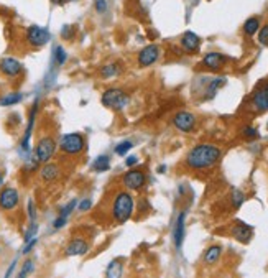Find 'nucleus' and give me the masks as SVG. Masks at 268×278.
I'll return each instance as SVG.
<instances>
[{"label": "nucleus", "instance_id": "f257e3e1", "mask_svg": "<svg viewBox=\"0 0 268 278\" xmlns=\"http://www.w3.org/2000/svg\"><path fill=\"white\" fill-rule=\"evenodd\" d=\"M221 155L222 150L219 147L212 145V143H199L189 150L188 156H186V167L198 170V171L209 170L221 160Z\"/></svg>", "mask_w": 268, "mask_h": 278}, {"label": "nucleus", "instance_id": "f03ea898", "mask_svg": "<svg viewBox=\"0 0 268 278\" xmlns=\"http://www.w3.org/2000/svg\"><path fill=\"white\" fill-rule=\"evenodd\" d=\"M134 209H135V203L130 192H127V190L117 191L115 198L112 201V213H111L113 221L117 224L127 222L134 216Z\"/></svg>", "mask_w": 268, "mask_h": 278}, {"label": "nucleus", "instance_id": "7ed1b4c3", "mask_svg": "<svg viewBox=\"0 0 268 278\" xmlns=\"http://www.w3.org/2000/svg\"><path fill=\"white\" fill-rule=\"evenodd\" d=\"M129 101H130L129 94L120 87H109L102 92V96H101L102 106H106L107 109H111L113 112L124 110L127 107V104H129Z\"/></svg>", "mask_w": 268, "mask_h": 278}, {"label": "nucleus", "instance_id": "20e7f679", "mask_svg": "<svg viewBox=\"0 0 268 278\" xmlns=\"http://www.w3.org/2000/svg\"><path fill=\"white\" fill-rule=\"evenodd\" d=\"M60 150L66 156H78L86 150V138L83 133L71 132L60 138Z\"/></svg>", "mask_w": 268, "mask_h": 278}, {"label": "nucleus", "instance_id": "39448f33", "mask_svg": "<svg viewBox=\"0 0 268 278\" xmlns=\"http://www.w3.org/2000/svg\"><path fill=\"white\" fill-rule=\"evenodd\" d=\"M56 149H58L56 140H54L51 135H43L36 142L33 156L40 163H48V161H51L53 156L56 155Z\"/></svg>", "mask_w": 268, "mask_h": 278}, {"label": "nucleus", "instance_id": "423d86ee", "mask_svg": "<svg viewBox=\"0 0 268 278\" xmlns=\"http://www.w3.org/2000/svg\"><path fill=\"white\" fill-rule=\"evenodd\" d=\"M147 183V174L142 170H135L130 168L129 171H125L122 174V185H124L127 190L132 191H140Z\"/></svg>", "mask_w": 268, "mask_h": 278}, {"label": "nucleus", "instance_id": "0eeeda50", "mask_svg": "<svg viewBox=\"0 0 268 278\" xmlns=\"http://www.w3.org/2000/svg\"><path fill=\"white\" fill-rule=\"evenodd\" d=\"M38 104H40L38 99H35L33 106H31V109H30V117H28V124H26L23 138H22V142H20V150H22V153H23L25 158H31V155H30V138H31V133H33L36 112H38Z\"/></svg>", "mask_w": 268, "mask_h": 278}, {"label": "nucleus", "instance_id": "6e6552de", "mask_svg": "<svg viewBox=\"0 0 268 278\" xmlns=\"http://www.w3.org/2000/svg\"><path fill=\"white\" fill-rule=\"evenodd\" d=\"M25 38H26V43L33 48H42L45 46L48 42H49V31L46 28H42L38 25H31L26 28V33H25Z\"/></svg>", "mask_w": 268, "mask_h": 278}, {"label": "nucleus", "instance_id": "1a4fd4ad", "mask_svg": "<svg viewBox=\"0 0 268 278\" xmlns=\"http://www.w3.org/2000/svg\"><path fill=\"white\" fill-rule=\"evenodd\" d=\"M20 203V194L15 188H3L0 191V209L2 211H15Z\"/></svg>", "mask_w": 268, "mask_h": 278}, {"label": "nucleus", "instance_id": "9d476101", "mask_svg": "<svg viewBox=\"0 0 268 278\" xmlns=\"http://www.w3.org/2000/svg\"><path fill=\"white\" fill-rule=\"evenodd\" d=\"M173 125L179 132H184V133L193 132L194 127H196V117H194V114H191L188 110H181L175 115Z\"/></svg>", "mask_w": 268, "mask_h": 278}, {"label": "nucleus", "instance_id": "9b49d317", "mask_svg": "<svg viewBox=\"0 0 268 278\" xmlns=\"http://www.w3.org/2000/svg\"><path fill=\"white\" fill-rule=\"evenodd\" d=\"M158 58H160V48H158L156 44H148V46H145L143 50L138 53L137 63L140 68H148V66L155 64Z\"/></svg>", "mask_w": 268, "mask_h": 278}, {"label": "nucleus", "instance_id": "f8f14e48", "mask_svg": "<svg viewBox=\"0 0 268 278\" xmlns=\"http://www.w3.org/2000/svg\"><path fill=\"white\" fill-rule=\"evenodd\" d=\"M22 71H23V66L17 58L5 56L0 60V73L7 76V78H17V76H20Z\"/></svg>", "mask_w": 268, "mask_h": 278}, {"label": "nucleus", "instance_id": "ddd939ff", "mask_svg": "<svg viewBox=\"0 0 268 278\" xmlns=\"http://www.w3.org/2000/svg\"><path fill=\"white\" fill-rule=\"evenodd\" d=\"M252 106L257 112H268V83L252 96Z\"/></svg>", "mask_w": 268, "mask_h": 278}, {"label": "nucleus", "instance_id": "4468645a", "mask_svg": "<svg viewBox=\"0 0 268 278\" xmlns=\"http://www.w3.org/2000/svg\"><path fill=\"white\" fill-rule=\"evenodd\" d=\"M89 250V242L83 239V237H76V239L69 240L66 245V255L67 257H74V255H84Z\"/></svg>", "mask_w": 268, "mask_h": 278}, {"label": "nucleus", "instance_id": "2eb2a0df", "mask_svg": "<svg viewBox=\"0 0 268 278\" xmlns=\"http://www.w3.org/2000/svg\"><path fill=\"white\" fill-rule=\"evenodd\" d=\"M60 176H61L60 167H58L56 163H51V161L45 163L42 170H40V178H42L45 183H53L56 181V179H60Z\"/></svg>", "mask_w": 268, "mask_h": 278}, {"label": "nucleus", "instance_id": "dca6fc26", "mask_svg": "<svg viewBox=\"0 0 268 278\" xmlns=\"http://www.w3.org/2000/svg\"><path fill=\"white\" fill-rule=\"evenodd\" d=\"M76 206H78V201H76V199H71L66 206H63L61 211H60V214H58V217L54 219L53 227H54V229H61V227H65V226H66V222H67V217H69L71 214H72V211L76 209Z\"/></svg>", "mask_w": 268, "mask_h": 278}, {"label": "nucleus", "instance_id": "f3484780", "mask_svg": "<svg viewBox=\"0 0 268 278\" xmlns=\"http://www.w3.org/2000/svg\"><path fill=\"white\" fill-rule=\"evenodd\" d=\"M225 63V56L221 55V53H207L206 56L202 58V66L211 71H217L224 66Z\"/></svg>", "mask_w": 268, "mask_h": 278}, {"label": "nucleus", "instance_id": "a211bd4d", "mask_svg": "<svg viewBox=\"0 0 268 278\" xmlns=\"http://www.w3.org/2000/svg\"><path fill=\"white\" fill-rule=\"evenodd\" d=\"M199 44H201V40L194 31H186L183 38H181V46L188 53H196L199 50Z\"/></svg>", "mask_w": 268, "mask_h": 278}, {"label": "nucleus", "instance_id": "6ab92c4d", "mask_svg": "<svg viewBox=\"0 0 268 278\" xmlns=\"http://www.w3.org/2000/svg\"><path fill=\"white\" fill-rule=\"evenodd\" d=\"M252 234H253V229L244 222H237L232 229V235L239 242H242V244H247V242L252 239Z\"/></svg>", "mask_w": 268, "mask_h": 278}, {"label": "nucleus", "instance_id": "aec40b11", "mask_svg": "<svg viewBox=\"0 0 268 278\" xmlns=\"http://www.w3.org/2000/svg\"><path fill=\"white\" fill-rule=\"evenodd\" d=\"M184 219H186V213H181L178 216V221H176V227H175V245L176 249H181L184 240Z\"/></svg>", "mask_w": 268, "mask_h": 278}, {"label": "nucleus", "instance_id": "412c9836", "mask_svg": "<svg viewBox=\"0 0 268 278\" xmlns=\"http://www.w3.org/2000/svg\"><path fill=\"white\" fill-rule=\"evenodd\" d=\"M92 170L97 173H106L111 170V156L109 155H99L92 161Z\"/></svg>", "mask_w": 268, "mask_h": 278}, {"label": "nucleus", "instance_id": "4be33fe9", "mask_svg": "<svg viewBox=\"0 0 268 278\" xmlns=\"http://www.w3.org/2000/svg\"><path fill=\"white\" fill-rule=\"evenodd\" d=\"M221 255H222L221 245H211V247L206 250V254H204V262L209 263V265H212V263H216L217 260L221 258Z\"/></svg>", "mask_w": 268, "mask_h": 278}, {"label": "nucleus", "instance_id": "5701e85b", "mask_svg": "<svg viewBox=\"0 0 268 278\" xmlns=\"http://www.w3.org/2000/svg\"><path fill=\"white\" fill-rule=\"evenodd\" d=\"M122 272H124V265H122L120 260H112L106 270V277L107 278H120Z\"/></svg>", "mask_w": 268, "mask_h": 278}, {"label": "nucleus", "instance_id": "b1692460", "mask_svg": "<svg viewBox=\"0 0 268 278\" xmlns=\"http://www.w3.org/2000/svg\"><path fill=\"white\" fill-rule=\"evenodd\" d=\"M122 73V68L119 63H111V64H106L104 68L101 69V76L104 79H109V78H115Z\"/></svg>", "mask_w": 268, "mask_h": 278}, {"label": "nucleus", "instance_id": "393cba45", "mask_svg": "<svg viewBox=\"0 0 268 278\" xmlns=\"http://www.w3.org/2000/svg\"><path fill=\"white\" fill-rule=\"evenodd\" d=\"M225 84V79L224 78H216L211 81V84L207 86V91L204 94V99H212V97L216 96V92L219 91L221 86H224Z\"/></svg>", "mask_w": 268, "mask_h": 278}, {"label": "nucleus", "instance_id": "a878e982", "mask_svg": "<svg viewBox=\"0 0 268 278\" xmlns=\"http://www.w3.org/2000/svg\"><path fill=\"white\" fill-rule=\"evenodd\" d=\"M22 99H23V94H22V92H10V94H5V96L0 97V106H2V107L15 106Z\"/></svg>", "mask_w": 268, "mask_h": 278}, {"label": "nucleus", "instance_id": "bb28decb", "mask_svg": "<svg viewBox=\"0 0 268 278\" xmlns=\"http://www.w3.org/2000/svg\"><path fill=\"white\" fill-rule=\"evenodd\" d=\"M258 30H260V19H257V17H252L244 23V33L248 35V37L255 35Z\"/></svg>", "mask_w": 268, "mask_h": 278}, {"label": "nucleus", "instance_id": "cd10ccee", "mask_svg": "<svg viewBox=\"0 0 268 278\" xmlns=\"http://www.w3.org/2000/svg\"><path fill=\"white\" fill-rule=\"evenodd\" d=\"M132 149H134V142H132V140H122V142H119L115 145L113 151H115V155H119V156H125Z\"/></svg>", "mask_w": 268, "mask_h": 278}, {"label": "nucleus", "instance_id": "c85d7f7f", "mask_svg": "<svg viewBox=\"0 0 268 278\" xmlns=\"http://www.w3.org/2000/svg\"><path fill=\"white\" fill-rule=\"evenodd\" d=\"M67 60V55H66V51H65V48L63 46H54V50H53V61L56 63L58 66H63L66 63Z\"/></svg>", "mask_w": 268, "mask_h": 278}, {"label": "nucleus", "instance_id": "c756f323", "mask_svg": "<svg viewBox=\"0 0 268 278\" xmlns=\"http://www.w3.org/2000/svg\"><path fill=\"white\" fill-rule=\"evenodd\" d=\"M35 270V262L31 258H28V260H25L23 262V265H22V270L18 272V275H17V278H28V275L31 272Z\"/></svg>", "mask_w": 268, "mask_h": 278}, {"label": "nucleus", "instance_id": "7c9ffc66", "mask_svg": "<svg viewBox=\"0 0 268 278\" xmlns=\"http://www.w3.org/2000/svg\"><path fill=\"white\" fill-rule=\"evenodd\" d=\"M258 43L263 44V46H268V23L258 30Z\"/></svg>", "mask_w": 268, "mask_h": 278}, {"label": "nucleus", "instance_id": "2f4dec72", "mask_svg": "<svg viewBox=\"0 0 268 278\" xmlns=\"http://www.w3.org/2000/svg\"><path fill=\"white\" fill-rule=\"evenodd\" d=\"M244 201H245L244 192L239 191V190H235V191L232 192V204H234V208H240V206L244 204Z\"/></svg>", "mask_w": 268, "mask_h": 278}, {"label": "nucleus", "instance_id": "473e14b6", "mask_svg": "<svg viewBox=\"0 0 268 278\" xmlns=\"http://www.w3.org/2000/svg\"><path fill=\"white\" fill-rule=\"evenodd\" d=\"M244 137L245 138H250V140H253V138L258 137V130L255 127H252V125H248V127L244 128Z\"/></svg>", "mask_w": 268, "mask_h": 278}, {"label": "nucleus", "instance_id": "72a5a7b5", "mask_svg": "<svg viewBox=\"0 0 268 278\" xmlns=\"http://www.w3.org/2000/svg\"><path fill=\"white\" fill-rule=\"evenodd\" d=\"M36 231H38V226H36V222H31L30 224V227H28V231H26V234H25V242H28L31 239H35V234H36Z\"/></svg>", "mask_w": 268, "mask_h": 278}, {"label": "nucleus", "instance_id": "f704fd0d", "mask_svg": "<svg viewBox=\"0 0 268 278\" xmlns=\"http://www.w3.org/2000/svg\"><path fill=\"white\" fill-rule=\"evenodd\" d=\"M94 7H95V12L97 13H106L107 12V0H95Z\"/></svg>", "mask_w": 268, "mask_h": 278}, {"label": "nucleus", "instance_id": "c9c22d12", "mask_svg": "<svg viewBox=\"0 0 268 278\" xmlns=\"http://www.w3.org/2000/svg\"><path fill=\"white\" fill-rule=\"evenodd\" d=\"M72 33H74V26H72V25H65V26H63L61 35H63V38H65V40H71Z\"/></svg>", "mask_w": 268, "mask_h": 278}, {"label": "nucleus", "instance_id": "e433bc0d", "mask_svg": "<svg viewBox=\"0 0 268 278\" xmlns=\"http://www.w3.org/2000/svg\"><path fill=\"white\" fill-rule=\"evenodd\" d=\"M28 216H30V222L36 221V209H35V204L31 199L28 201Z\"/></svg>", "mask_w": 268, "mask_h": 278}, {"label": "nucleus", "instance_id": "4c0bfd02", "mask_svg": "<svg viewBox=\"0 0 268 278\" xmlns=\"http://www.w3.org/2000/svg\"><path fill=\"white\" fill-rule=\"evenodd\" d=\"M137 163H138V156H135V155H129V156L125 158V167H127V168L135 167Z\"/></svg>", "mask_w": 268, "mask_h": 278}, {"label": "nucleus", "instance_id": "58836bf2", "mask_svg": "<svg viewBox=\"0 0 268 278\" xmlns=\"http://www.w3.org/2000/svg\"><path fill=\"white\" fill-rule=\"evenodd\" d=\"M36 242H38V240H36V237H35V239H31V240H28V242H26V247H23V250H22V254H25V255L28 254L30 250L33 249L35 245H36Z\"/></svg>", "mask_w": 268, "mask_h": 278}, {"label": "nucleus", "instance_id": "ea45409f", "mask_svg": "<svg viewBox=\"0 0 268 278\" xmlns=\"http://www.w3.org/2000/svg\"><path fill=\"white\" fill-rule=\"evenodd\" d=\"M15 267H17V260H13V262L10 263V267L7 268V273H5V277H3V278H10L13 275V272H15Z\"/></svg>", "mask_w": 268, "mask_h": 278}, {"label": "nucleus", "instance_id": "a19ab883", "mask_svg": "<svg viewBox=\"0 0 268 278\" xmlns=\"http://www.w3.org/2000/svg\"><path fill=\"white\" fill-rule=\"evenodd\" d=\"M90 208V199H84V201H81V204H79V211H88Z\"/></svg>", "mask_w": 268, "mask_h": 278}, {"label": "nucleus", "instance_id": "79ce46f5", "mask_svg": "<svg viewBox=\"0 0 268 278\" xmlns=\"http://www.w3.org/2000/svg\"><path fill=\"white\" fill-rule=\"evenodd\" d=\"M51 2L54 3V5H65L67 0H51Z\"/></svg>", "mask_w": 268, "mask_h": 278}, {"label": "nucleus", "instance_id": "37998d69", "mask_svg": "<svg viewBox=\"0 0 268 278\" xmlns=\"http://www.w3.org/2000/svg\"><path fill=\"white\" fill-rule=\"evenodd\" d=\"M3 185V174H2V171H0V186Z\"/></svg>", "mask_w": 268, "mask_h": 278}]
</instances>
